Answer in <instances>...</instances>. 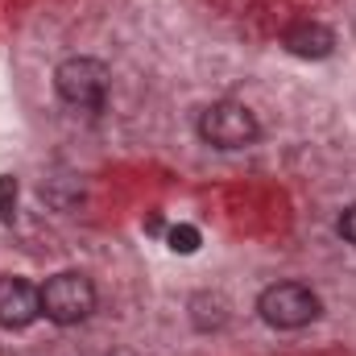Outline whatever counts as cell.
Returning <instances> with one entry per match:
<instances>
[{"instance_id": "1", "label": "cell", "mask_w": 356, "mask_h": 356, "mask_svg": "<svg viewBox=\"0 0 356 356\" xmlns=\"http://www.w3.org/2000/svg\"><path fill=\"white\" fill-rule=\"evenodd\" d=\"M319 311H323L319 294L311 286H302V282H273L257 298V315L266 319L269 327H277V332H298V327L315 323Z\"/></svg>"}, {"instance_id": "2", "label": "cell", "mask_w": 356, "mask_h": 356, "mask_svg": "<svg viewBox=\"0 0 356 356\" xmlns=\"http://www.w3.org/2000/svg\"><path fill=\"white\" fill-rule=\"evenodd\" d=\"M199 137L211 145V149H245L261 137V124L257 116L236 104V99H216L199 112Z\"/></svg>"}, {"instance_id": "3", "label": "cell", "mask_w": 356, "mask_h": 356, "mask_svg": "<svg viewBox=\"0 0 356 356\" xmlns=\"http://www.w3.org/2000/svg\"><path fill=\"white\" fill-rule=\"evenodd\" d=\"M54 88H58V95H63L71 108H79V112H99L104 99H108V88H112V71H108L99 58L75 54V58L58 63Z\"/></svg>"}, {"instance_id": "4", "label": "cell", "mask_w": 356, "mask_h": 356, "mask_svg": "<svg viewBox=\"0 0 356 356\" xmlns=\"http://www.w3.org/2000/svg\"><path fill=\"white\" fill-rule=\"evenodd\" d=\"M38 290H42V315H46L50 323H58V327L83 323L91 311H95V286H91L88 273H75V269L54 273V277H46V286H38Z\"/></svg>"}, {"instance_id": "5", "label": "cell", "mask_w": 356, "mask_h": 356, "mask_svg": "<svg viewBox=\"0 0 356 356\" xmlns=\"http://www.w3.org/2000/svg\"><path fill=\"white\" fill-rule=\"evenodd\" d=\"M42 315V290L25 277H0V327L21 332Z\"/></svg>"}, {"instance_id": "6", "label": "cell", "mask_w": 356, "mask_h": 356, "mask_svg": "<svg viewBox=\"0 0 356 356\" xmlns=\"http://www.w3.org/2000/svg\"><path fill=\"white\" fill-rule=\"evenodd\" d=\"M282 46H286L294 58L319 63V58H327V54L336 50V33H332L323 21H294V25H286Z\"/></svg>"}, {"instance_id": "7", "label": "cell", "mask_w": 356, "mask_h": 356, "mask_svg": "<svg viewBox=\"0 0 356 356\" xmlns=\"http://www.w3.org/2000/svg\"><path fill=\"white\" fill-rule=\"evenodd\" d=\"M166 245L182 253V257H191V253H199V245H203V236H199V228L195 224H175L170 232H166Z\"/></svg>"}, {"instance_id": "8", "label": "cell", "mask_w": 356, "mask_h": 356, "mask_svg": "<svg viewBox=\"0 0 356 356\" xmlns=\"http://www.w3.org/2000/svg\"><path fill=\"white\" fill-rule=\"evenodd\" d=\"M0 220L4 224L17 220V178L13 175H0Z\"/></svg>"}, {"instance_id": "9", "label": "cell", "mask_w": 356, "mask_h": 356, "mask_svg": "<svg viewBox=\"0 0 356 356\" xmlns=\"http://www.w3.org/2000/svg\"><path fill=\"white\" fill-rule=\"evenodd\" d=\"M336 232H340L348 245H356V203H348V207H344V216L336 220Z\"/></svg>"}]
</instances>
